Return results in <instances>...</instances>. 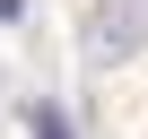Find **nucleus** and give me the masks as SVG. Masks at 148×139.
Here are the masks:
<instances>
[{
	"label": "nucleus",
	"mask_w": 148,
	"mask_h": 139,
	"mask_svg": "<svg viewBox=\"0 0 148 139\" xmlns=\"http://www.w3.org/2000/svg\"><path fill=\"white\" fill-rule=\"evenodd\" d=\"M26 122H35V139H70V113H61V104H35Z\"/></svg>",
	"instance_id": "obj_2"
},
{
	"label": "nucleus",
	"mask_w": 148,
	"mask_h": 139,
	"mask_svg": "<svg viewBox=\"0 0 148 139\" xmlns=\"http://www.w3.org/2000/svg\"><path fill=\"white\" fill-rule=\"evenodd\" d=\"M139 44H148V0H96V9L79 18V52H87L96 70L131 61Z\"/></svg>",
	"instance_id": "obj_1"
},
{
	"label": "nucleus",
	"mask_w": 148,
	"mask_h": 139,
	"mask_svg": "<svg viewBox=\"0 0 148 139\" xmlns=\"http://www.w3.org/2000/svg\"><path fill=\"white\" fill-rule=\"evenodd\" d=\"M0 18H9V26H18V18H26V0H0Z\"/></svg>",
	"instance_id": "obj_3"
}]
</instances>
